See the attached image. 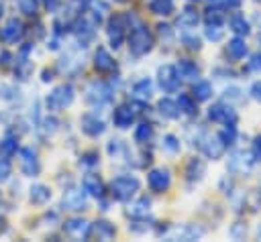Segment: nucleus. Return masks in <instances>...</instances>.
<instances>
[{"label":"nucleus","instance_id":"obj_1","mask_svg":"<svg viewBox=\"0 0 261 242\" xmlns=\"http://www.w3.org/2000/svg\"><path fill=\"white\" fill-rule=\"evenodd\" d=\"M141 181L135 175H118L110 181V195L116 201H128L139 191Z\"/></svg>","mask_w":261,"mask_h":242},{"label":"nucleus","instance_id":"obj_2","mask_svg":"<svg viewBox=\"0 0 261 242\" xmlns=\"http://www.w3.org/2000/svg\"><path fill=\"white\" fill-rule=\"evenodd\" d=\"M151 49H153V35L143 24L135 26L128 35V51L135 57H143V55L151 53Z\"/></svg>","mask_w":261,"mask_h":242},{"label":"nucleus","instance_id":"obj_3","mask_svg":"<svg viewBox=\"0 0 261 242\" xmlns=\"http://www.w3.org/2000/svg\"><path fill=\"white\" fill-rule=\"evenodd\" d=\"M73 98H75V89L69 83H61L49 92V96L45 98V106H47V110L59 112V110H65L67 106H71Z\"/></svg>","mask_w":261,"mask_h":242},{"label":"nucleus","instance_id":"obj_4","mask_svg":"<svg viewBox=\"0 0 261 242\" xmlns=\"http://www.w3.org/2000/svg\"><path fill=\"white\" fill-rule=\"evenodd\" d=\"M86 100L94 106H102V104H108L112 100V89L104 83V81H92L88 83L86 87Z\"/></svg>","mask_w":261,"mask_h":242},{"label":"nucleus","instance_id":"obj_5","mask_svg":"<svg viewBox=\"0 0 261 242\" xmlns=\"http://www.w3.org/2000/svg\"><path fill=\"white\" fill-rule=\"evenodd\" d=\"M90 230H92V224L84 218H69L63 222V232L71 240H86L90 236Z\"/></svg>","mask_w":261,"mask_h":242},{"label":"nucleus","instance_id":"obj_6","mask_svg":"<svg viewBox=\"0 0 261 242\" xmlns=\"http://www.w3.org/2000/svg\"><path fill=\"white\" fill-rule=\"evenodd\" d=\"M157 83L167 94L175 92L179 87V73H177V69L173 65H161L157 69Z\"/></svg>","mask_w":261,"mask_h":242},{"label":"nucleus","instance_id":"obj_7","mask_svg":"<svg viewBox=\"0 0 261 242\" xmlns=\"http://www.w3.org/2000/svg\"><path fill=\"white\" fill-rule=\"evenodd\" d=\"M147 185H149V189L155 191V193L167 191L169 185H171V175H169V171L163 169V167L151 169V171L147 173Z\"/></svg>","mask_w":261,"mask_h":242},{"label":"nucleus","instance_id":"obj_8","mask_svg":"<svg viewBox=\"0 0 261 242\" xmlns=\"http://www.w3.org/2000/svg\"><path fill=\"white\" fill-rule=\"evenodd\" d=\"M86 205H88L86 191L75 189V187L63 191V195H61V207L63 209H67V211H82V209H86Z\"/></svg>","mask_w":261,"mask_h":242},{"label":"nucleus","instance_id":"obj_9","mask_svg":"<svg viewBox=\"0 0 261 242\" xmlns=\"http://www.w3.org/2000/svg\"><path fill=\"white\" fill-rule=\"evenodd\" d=\"M200 148H202V153L208 157V159H220L222 155H224V148H226V144L222 142V138L218 136V134H204L202 138H200Z\"/></svg>","mask_w":261,"mask_h":242},{"label":"nucleus","instance_id":"obj_10","mask_svg":"<svg viewBox=\"0 0 261 242\" xmlns=\"http://www.w3.org/2000/svg\"><path fill=\"white\" fill-rule=\"evenodd\" d=\"M24 35V24L18 18H10L0 26V41L4 45H14L22 39Z\"/></svg>","mask_w":261,"mask_h":242},{"label":"nucleus","instance_id":"obj_11","mask_svg":"<svg viewBox=\"0 0 261 242\" xmlns=\"http://www.w3.org/2000/svg\"><path fill=\"white\" fill-rule=\"evenodd\" d=\"M20 171H22L27 177H37L39 171H41L39 157H37V153H35L31 146L20 148Z\"/></svg>","mask_w":261,"mask_h":242},{"label":"nucleus","instance_id":"obj_12","mask_svg":"<svg viewBox=\"0 0 261 242\" xmlns=\"http://www.w3.org/2000/svg\"><path fill=\"white\" fill-rule=\"evenodd\" d=\"M124 28H126V24H124L122 16H114V18L108 20L106 37H108V43H110L112 49H118L122 45V41H124Z\"/></svg>","mask_w":261,"mask_h":242},{"label":"nucleus","instance_id":"obj_13","mask_svg":"<svg viewBox=\"0 0 261 242\" xmlns=\"http://www.w3.org/2000/svg\"><path fill=\"white\" fill-rule=\"evenodd\" d=\"M208 118L218 124H234L237 122V112L228 104H212L208 108Z\"/></svg>","mask_w":261,"mask_h":242},{"label":"nucleus","instance_id":"obj_14","mask_svg":"<svg viewBox=\"0 0 261 242\" xmlns=\"http://www.w3.org/2000/svg\"><path fill=\"white\" fill-rule=\"evenodd\" d=\"M94 69L98 73H104V75L106 73H112L116 69V61H114V57L110 55L108 49L96 47V51H94Z\"/></svg>","mask_w":261,"mask_h":242},{"label":"nucleus","instance_id":"obj_15","mask_svg":"<svg viewBox=\"0 0 261 242\" xmlns=\"http://www.w3.org/2000/svg\"><path fill=\"white\" fill-rule=\"evenodd\" d=\"M80 126H82V132H84L86 136H92V138L100 136V134L106 130L104 120H100V118L94 116V114H84V116L80 118Z\"/></svg>","mask_w":261,"mask_h":242},{"label":"nucleus","instance_id":"obj_16","mask_svg":"<svg viewBox=\"0 0 261 242\" xmlns=\"http://www.w3.org/2000/svg\"><path fill=\"white\" fill-rule=\"evenodd\" d=\"M112 122H114V126L120 128V130L130 128V124L135 122V112H133V108H130L128 104L116 106L114 112H112Z\"/></svg>","mask_w":261,"mask_h":242},{"label":"nucleus","instance_id":"obj_17","mask_svg":"<svg viewBox=\"0 0 261 242\" xmlns=\"http://www.w3.org/2000/svg\"><path fill=\"white\" fill-rule=\"evenodd\" d=\"M82 187L92 197H98L100 199L104 195V183H102L100 175H96V173H86L84 179H82Z\"/></svg>","mask_w":261,"mask_h":242},{"label":"nucleus","instance_id":"obj_18","mask_svg":"<svg viewBox=\"0 0 261 242\" xmlns=\"http://www.w3.org/2000/svg\"><path fill=\"white\" fill-rule=\"evenodd\" d=\"M165 236H167L169 240H194V238H200V236H202V230L184 224V226H173Z\"/></svg>","mask_w":261,"mask_h":242},{"label":"nucleus","instance_id":"obj_19","mask_svg":"<svg viewBox=\"0 0 261 242\" xmlns=\"http://www.w3.org/2000/svg\"><path fill=\"white\" fill-rule=\"evenodd\" d=\"M29 191H31V193H29V201H31L33 205H45V203L51 199V189H49L47 185H43V183L33 185Z\"/></svg>","mask_w":261,"mask_h":242},{"label":"nucleus","instance_id":"obj_20","mask_svg":"<svg viewBox=\"0 0 261 242\" xmlns=\"http://www.w3.org/2000/svg\"><path fill=\"white\" fill-rule=\"evenodd\" d=\"M157 110H159V114H161L163 118H169V120H175V118H179V114H181L177 102H173L171 98H161V100L157 102Z\"/></svg>","mask_w":261,"mask_h":242},{"label":"nucleus","instance_id":"obj_21","mask_svg":"<svg viewBox=\"0 0 261 242\" xmlns=\"http://www.w3.org/2000/svg\"><path fill=\"white\" fill-rule=\"evenodd\" d=\"M226 55H228L230 59H234V61L243 59V57L247 55V43H245V39H241L239 35L232 37V39L228 41V45H226Z\"/></svg>","mask_w":261,"mask_h":242},{"label":"nucleus","instance_id":"obj_22","mask_svg":"<svg viewBox=\"0 0 261 242\" xmlns=\"http://www.w3.org/2000/svg\"><path fill=\"white\" fill-rule=\"evenodd\" d=\"M90 234H94L98 240H110V238H114L116 228L110 222H106V220H98L96 224H92Z\"/></svg>","mask_w":261,"mask_h":242},{"label":"nucleus","instance_id":"obj_23","mask_svg":"<svg viewBox=\"0 0 261 242\" xmlns=\"http://www.w3.org/2000/svg\"><path fill=\"white\" fill-rule=\"evenodd\" d=\"M198 22H200V14L194 6H186L177 16V24L184 26V28H194Z\"/></svg>","mask_w":261,"mask_h":242},{"label":"nucleus","instance_id":"obj_24","mask_svg":"<svg viewBox=\"0 0 261 242\" xmlns=\"http://www.w3.org/2000/svg\"><path fill=\"white\" fill-rule=\"evenodd\" d=\"M175 69H177V73H179V77L181 79H198V75H200V69H198V65L194 63V61H190V59H179V63L175 65Z\"/></svg>","mask_w":261,"mask_h":242},{"label":"nucleus","instance_id":"obj_25","mask_svg":"<svg viewBox=\"0 0 261 242\" xmlns=\"http://www.w3.org/2000/svg\"><path fill=\"white\" fill-rule=\"evenodd\" d=\"M149 209H151V199L149 197H139L137 201H133L130 205H128V209H126V214L130 216V218H147V214H149Z\"/></svg>","mask_w":261,"mask_h":242},{"label":"nucleus","instance_id":"obj_26","mask_svg":"<svg viewBox=\"0 0 261 242\" xmlns=\"http://www.w3.org/2000/svg\"><path fill=\"white\" fill-rule=\"evenodd\" d=\"M192 96L196 98V102H206L212 96V85L208 81H204V79H198L194 83V87H192Z\"/></svg>","mask_w":261,"mask_h":242},{"label":"nucleus","instance_id":"obj_27","mask_svg":"<svg viewBox=\"0 0 261 242\" xmlns=\"http://www.w3.org/2000/svg\"><path fill=\"white\" fill-rule=\"evenodd\" d=\"M149 8H151V12L157 14V16H169V14L173 12L175 4H173V0H151Z\"/></svg>","mask_w":261,"mask_h":242},{"label":"nucleus","instance_id":"obj_28","mask_svg":"<svg viewBox=\"0 0 261 242\" xmlns=\"http://www.w3.org/2000/svg\"><path fill=\"white\" fill-rule=\"evenodd\" d=\"M204 171H206V167H204V163H202L200 159L194 157V159L188 161V167H186V175H188V179L198 181V179H202Z\"/></svg>","mask_w":261,"mask_h":242},{"label":"nucleus","instance_id":"obj_29","mask_svg":"<svg viewBox=\"0 0 261 242\" xmlns=\"http://www.w3.org/2000/svg\"><path fill=\"white\" fill-rule=\"evenodd\" d=\"M228 26H230V31L234 33V35H249V22L245 20V16H241V14H232L230 16V20H228Z\"/></svg>","mask_w":261,"mask_h":242},{"label":"nucleus","instance_id":"obj_30","mask_svg":"<svg viewBox=\"0 0 261 242\" xmlns=\"http://www.w3.org/2000/svg\"><path fill=\"white\" fill-rule=\"evenodd\" d=\"M177 106H179V110H181L184 114H188V116H196V114H198V108H196V98H194V96L181 94V96L177 98Z\"/></svg>","mask_w":261,"mask_h":242},{"label":"nucleus","instance_id":"obj_31","mask_svg":"<svg viewBox=\"0 0 261 242\" xmlns=\"http://www.w3.org/2000/svg\"><path fill=\"white\" fill-rule=\"evenodd\" d=\"M16 150H18V140H16V136H4L2 140H0V155L2 157H6V159H10L12 155H16Z\"/></svg>","mask_w":261,"mask_h":242},{"label":"nucleus","instance_id":"obj_32","mask_svg":"<svg viewBox=\"0 0 261 242\" xmlns=\"http://www.w3.org/2000/svg\"><path fill=\"white\" fill-rule=\"evenodd\" d=\"M133 94H135L139 100H149L151 94H153V83H151V79H141V81H137L135 87H133Z\"/></svg>","mask_w":261,"mask_h":242},{"label":"nucleus","instance_id":"obj_33","mask_svg":"<svg viewBox=\"0 0 261 242\" xmlns=\"http://www.w3.org/2000/svg\"><path fill=\"white\" fill-rule=\"evenodd\" d=\"M153 136V126L147 124V122H141L137 128H135V142L139 144H145L149 138Z\"/></svg>","mask_w":261,"mask_h":242},{"label":"nucleus","instance_id":"obj_34","mask_svg":"<svg viewBox=\"0 0 261 242\" xmlns=\"http://www.w3.org/2000/svg\"><path fill=\"white\" fill-rule=\"evenodd\" d=\"M218 136L222 138V142H224L226 146H230V144L234 142V138H237V128H234V124H224V128L218 132Z\"/></svg>","mask_w":261,"mask_h":242},{"label":"nucleus","instance_id":"obj_35","mask_svg":"<svg viewBox=\"0 0 261 242\" xmlns=\"http://www.w3.org/2000/svg\"><path fill=\"white\" fill-rule=\"evenodd\" d=\"M16 6H18V10L22 14L33 16L37 12V8H39V0H16Z\"/></svg>","mask_w":261,"mask_h":242},{"label":"nucleus","instance_id":"obj_36","mask_svg":"<svg viewBox=\"0 0 261 242\" xmlns=\"http://www.w3.org/2000/svg\"><path fill=\"white\" fill-rule=\"evenodd\" d=\"M163 148H165L167 153H171V155L179 153V140H177V136L165 134V136H163Z\"/></svg>","mask_w":261,"mask_h":242},{"label":"nucleus","instance_id":"obj_37","mask_svg":"<svg viewBox=\"0 0 261 242\" xmlns=\"http://www.w3.org/2000/svg\"><path fill=\"white\" fill-rule=\"evenodd\" d=\"M204 35H206L208 41H220L222 39V28H220V24H206Z\"/></svg>","mask_w":261,"mask_h":242},{"label":"nucleus","instance_id":"obj_38","mask_svg":"<svg viewBox=\"0 0 261 242\" xmlns=\"http://www.w3.org/2000/svg\"><path fill=\"white\" fill-rule=\"evenodd\" d=\"M218 10H220V8H214V10L208 8V10H206V16H204V18H206V24H220V22H222V14H220Z\"/></svg>","mask_w":261,"mask_h":242},{"label":"nucleus","instance_id":"obj_39","mask_svg":"<svg viewBox=\"0 0 261 242\" xmlns=\"http://www.w3.org/2000/svg\"><path fill=\"white\" fill-rule=\"evenodd\" d=\"M98 153L96 150H88V153H84L82 155V165H86V167H94V165H98Z\"/></svg>","mask_w":261,"mask_h":242},{"label":"nucleus","instance_id":"obj_40","mask_svg":"<svg viewBox=\"0 0 261 242\" xmlns=\"http://www.w3.org/2000/svg\"><path fill=\"white\" fill-rule=\"evenodd\" d=\"M10 173H12V167H10V163L6 161V157L0 159V183H4V181L10 177Z\"/></svg>","mask_w":261,"mask_h":242},{"label":"nucleus","instance_id":"obj_41","mask_svg":"<svg viewBox=\"0 0 261 242\" xmlns=\"http://www.w3.org/2000/svg\"><path fill=\"white\" fill-rule=\"evenodd\" d=\"M208 4L212 8H230V6H237L239 0H208Z\"/></svg>","mask_w":261,"mask_h":242},{"label":"nucleus","instance_id":"obj_42","mask_svg":"<svg viewBox=\"0 0 261 242\" xmlns=\"http://www.w3.org/2000/svg\"><path fill=\"white\" fill-rule=\"evenodd\" d=\"M12 65V53L10 51H2L0 53V69H8Z\"/></svg>","mask_w":261,"mask_h":242},{"label":"nucleus","instance_id":"obj_43","mask_svg":"<svg viewBox=\"0 0 261 242\" xmlns=\"http://www.w3.org/2000/svg\"><path fill=\"white\" fill-rule=\"evenodd\" d=\"M249 69H251V71H261V51L255 53V55L251 57V61H249Z\"/></svg>","mask_w":261,"mask_h":242},{"label":"nucleus","instance_id":"obj_44","mask_svg":"<svg viewBox=\"0 0 261 242\" xmlns=\"http://www.w3.org/2000/svg\"><path fill=\"white\" fill-rule=\"evenodd\" d=\"M253 155H255V159L261 161V134H257L253 140Z\"/></svg>","mask_w":261,"mask_h":242},{"label":"nucleus","instance_id":"obj_45","mask_svg":"<svg viewBox=\"0 0 261 242\" xmlns=\"http://www.w3.org/2000/svg\"><path fill=\"white\" fill-rule=\"evenodd\" d=\"M251 96H253L255 100L261 102V81H255V83H253V87H251Z\"/></svg>","mask_w":261,"mask_h":242},{"label":"nucleus","instance_id":"obj_46","mask_svg":"<svg viewBox=\"0 0 261 242\" xmlns=\"http://www.w3.org/2000/svg\"><path fill=\"white\" fill-rule=\"evenodd\" d=\"M184 43H188V47H190V49H200V39H198V37H196V39H194V37H190V39L186 37V39H184Z\"/></svg>","mask_w":261,"mask_h":242},{"label":"nucleus","instance_id":"obj_47","mask_svg":"<svg viewBox=\"0 0 261 242\" xmlns=\"http://www.w3.org/2000/svg\"><path fill=\"white\" fill-rule=\"evenodd\" d=\"M45 8H47L49 12H55V10L59 8V0H45Z\"/></svg>","mask_w":261,"mask_h":242},{"label":"nucleus","instance_id":"obj_48","mask_svg":"<svg viewBox=\"0 0 261 242\" xmlns=\"http://www.w3.org/2000/svg\"><path fill=\"white\" fill-rule=\"evenodd\" d=\"M73 2H75V6H77V8H82V10H84V8H88L94 0H73Z\"/></svg>","mask_w":261,"mask_h":242},{"label":"nucleus","instance_id":"obj_49","mask_svg":"<svg viewBox=\"0 0 261 242\" xmlns=\"http://www.w3.org/2000/svg\"><path fill=\"white\" fill-rule=\"evenodd\" d=\"M41 79H43L45 83L51 81V79H53V71H51V69H43V77H41Z\"/></svg>","mask_w":261,"mask_h":242},{"label":"nucleus","instance_id":"obj_50","mask_svg":"<svg viewBox=\"0 0 261 242\" xmlns=\"http://www.w3.org/2000/svg\"><path fill=\"white\" fill-rule=\"evenodd\" d=\"M2 14H4V8H2V4H0V18H2Z\"/></svg>","mask_w":261,"mask_h":242},{"label":"nucleus","instance_id":"obj_51","mask_svg":"<svg viewBox=\"0 0 261 242\" xmlns=\"http://www.w3.org/2000/svg\"><path fill=\"white\" fill-rule=\"evenodd\" d=\"M116 2H126V0H116Z\"/></svg>","mask_w":261,"mask_h":242}]
</instances>
